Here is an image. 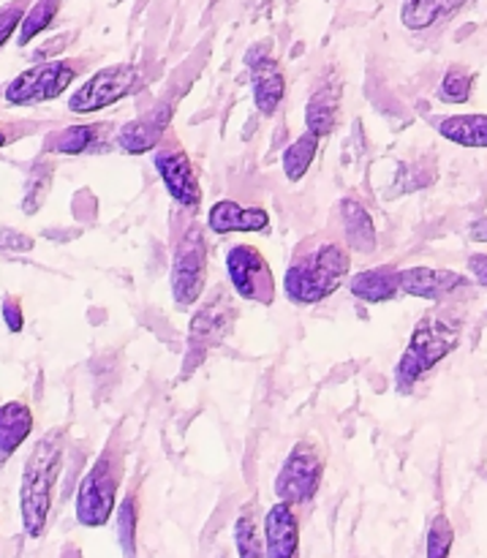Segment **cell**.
Returning a JSON list of instances; mask_svg holds the SVG:
<instances>
[{
	"instance_id": "obj_36",
	"label": "cell",
	"mask_w": 487,
	"mask_h": 558,
	"mask_svg": "<svg viewBox=\"0 0 487 558\" xmlns=\"http://www.w3.org/2000/svg\"><path fill=\"white\" fill-rule=\"evenodd\" d=\"M5 142H9V136H5V131L0 129V147H5Z\"/></svg>"
},
{
	"instance_id": "obj_27",
	"label": "cell",
	"mask_w": 487,
	"mask_h": 558,
	"mask_svg": "<svg viewBox=\"0 0 487 558\" xmlns=\"http://www.w3.org/2000/svg\"><path fill=\"white\" fill-rule=\"evenodd\" d=\"M234 543H238V554L243 558L265 556V543H261L259 532H256V521L251 515H240L234 523Z\"/></svg>"
},
{
	"instance_id": "obj_22",
	"label": "cell",
	"mask_w": 487,
	"mask_h": 558,
	"mask_svg": "<svg viewBox=\"0 0 487 558\" xmlns=\"http://www.w3.org/2000/svg\"><path fill=\"white\" fill-rule=\"evenodd\" d=\"M319 140L321 136H316L314 131H305L294 145L287 147V153H283V172H287L289 180L297 183V180L305 178V172L314 163L316 150H319Z\"/></svg>"
},
{
	"instance_id": "obj_6",
	"label": "cell",
	"mask_w": 487,
	"mask_h": 558,
	"mask_svg": "<svg viewBox=\"0 0 487 558\" xmlns=\"http://www.w3.org/2000/svg\"><path fill=\"white\" fill-rule=\"evenodd\" d=\"M114 494H118V474L109 456H101L85 474L76 494V521L87 529H98L112 518Z\"/></svg>"
},
{
	"instance_id": "obj_23",
	"label": "cell",
	"mask_w": 487,
	"mask_h": 558,
	"mask_svg": "<svg viewBox=\"0 0 487 558\" xmlns=\"http://www.w3.org/2000/svg\"><path fill=\"white\" fill-rule=\"evenodd\" d=\"M96 136H98L96 125H69V129L47 136V150L60 153V156H80V153L90 150Z\"/></svg>"
},
{
	"instance_id": "obj_33",
	"label": "cell",
	"mask_w": 487,
	"mask_h": 558,
	"mask_svg": "<svg viewBox=\"0 0 487 558\" xmlns=\"http://www.w3.org/2000/svg\"><path fill=\"white\" fill-rule=\"evenodd\" d=\"M3 319H5V327H9L11 332H22V327H25V316H22L20 300L16 298L3 300Z\"/></svg>"
},
{
	"instance_id": "obj_5",
	"label": "cell",
	"mask_w": 487,
	"mask_h": 558,
	"mask_svg": "<svg viewBox=\"0 0 487 558\" xmlns=\"http://www.w3.org/2000/svg\"><path fill=\"white\" fill-rule=\"evenodd\" d=\"M139 82V71L131 63H114L107 69L96 71L85 85L76 87L74 96L69 98V109L74 114H93L98 109L112 107L114 101L129 96Z\"/></svg>"
},
{
	"instance_id": "obj_13",
	"label": "cell",
	"mask_w": 487,
	"mask_h": 558,
	"mask_svg": "<svg viewBox=\"0 0 487 558\" xmlns=\"http://www.w3.org/2000/svg\"><path fill=\"white\" fill-rule=\"evenodd\" d=\"M300 548V526L289 501H278L265 515V554L270 558H294Z\"/></svg>"
},
{
	"instance_id": "obj_16",
	"label": "cell",
	"mask_w": 487,
	"mask_h": 558,
	"mask_svg": "<svg viewBox=\"0 0 487 558\" xmlns=\"http://www.w3.org/2000/svg\"><path fill=\"white\" fill-rule=\"evenodd\" d=\"M248 65H251V82H254V101L256 109L261 114H276L278 104L283 101V93H287V80H283L281 69H278L276 60L256 58V52L251 49L248 54Z\"/></svg>"
},
{
	"instance_id": "obj_11",
	"label": "cell",
	"mask_w": 487,
	"mask_h": 558,
	"mask_svg": "<svg viewBox=\"0 0 487 558\" xmlns=\"http://www.w3.org/2000/svg\"><path fill=\"white\" fill-rule=\"evenodd\" d=\"M234 322V308L223 292H216L210 303L202 305L191 319V349L205 354L207 349L221 343L229 336Z\"/></svg>"
},
{
	"instance_id": "obj_24",
	"label": "cell",
	"mask_w": 487,
	"mask_h": 558,
	"mask_svg": "<svg viewBox=\"0 0 487 558\" xmlns=\"http://www.w3.org/2000/svg\"><path fill=\"white\" fill-rule=\"evenodd\" d=\"M336 114H338V101L330 90H319L305 107V123L308 131H314L316 136H327L336 129Z\"/></svg>"
},
{
	"instance_id": "obj_19",
	"label": "cell",
	"mask_w": 487,
	"mask_h": 558,
	"mask_svg": "<svg viewBox=\"0 0 487 558\" xmlns=\"http://www.w3.org/2000/svg\"><path fill=\"white\" fill-rule=\"evenodd\" d=\"M398 289H401V283H398V270H392V267L363 270L352 281V294L365 300V303H385V300H392L398 294Z\"/></svg>"
},
{
	"instance_id": "obj_7",
	"label": "cell",
	"mask_w": 487,
	"mask_h": 558,
	"mask_svg": "<svg viewBox=\"0 0 487 558\" xmlns=\"http://www.w3.org/2000/svg\"><path fill=\"white\" fill-rule=\"evenodd\" d=\"M205 270H207V254L205 240L196 229H191L183 240L178 243L172 259V298L180 308H188L202 298L205 289Z\"/></svg>"
},
{
	"instance_id": "obj_4",
	"label": "cell",
	"mask_w": 487,
	"mask_h": 558,
	"mask_svg": "<svg viewBox=\"0 0 487 558\" xmlns=\"http://www.w3.org/2000/svg\"><path fill=\"white\" fill-rule=\"evenodd\" d=\"M74 80L76 69L69 60H47V63H36L33 69L16 74L14 80L5 85L3 98L11 107H33V104H44L58 98Z\"/></svg>"
},
{
	"instance_id": "obj_2",
	"label": "cell",
	"mask_w": 487,
	"mask_h": 558,
	"mask_svg": "<svg viewBox=\"0 0 487 558\" xmlns=\"http://www.w3.org/2000/svg\"><path fill=\"white\" fill-rule=\"evenodd\" d=\"M349 267H352V256L346 254L343 245H319L314 254L300 256L287 270V276H283L287 298L300 305L321 303V300L341 289L343 278L349 276Z\"/></svg>"
},
{
	"instance_id": "obj_25",
	"label": "cell",
	"mask_w": 487,
	"mask_h": 558,
	"mask_svg": "<svg viewBox=\"0 0 487 558\" xmlns=\"http://www.w3.org/2000/svg\"><path fill=\"white\" fill-rule=\"evenodd\" d=\"M58 11L60 0H36V3L25 11V16H22L20 22V38H16L20 47H25V44H31L38 33L47 31L54 22V16H58Z\"/></svg>"
},
{
	"instance_id": "obj_34",
	"label": "cell",
	"mask_w": 487,
	"mask_h": 558,
	"mask_svg": "<svg viewBox=\"0 0 487 558\" xmlns=\"http://www.w3.org/2000/svg\"><path fill=\"white\" fill-rule=\"evenodd\" d=\"M468 272H472L474 278H477V283H483L487 287V256L485 254H477L468 259Z\"/></svg>"
},
{
	"instance_id": "obj_21",
	"label": "cell",
	"mask_w": 487,
	"mask_h": 558,
	"mask_svg": "<svg viewBox=\"0 0 487 558\" xmlns=\"http://www.w3.org/2000/svg\"><path fill=\"white\" fill-rule=\"evenodd\" d=\"M445 140L463 147H487V114H458L436 123Z\"/></svg>"
},
{
	"instance_id": "obj_29",
	"label": "cell",
	"mask_w": 487,
	"mask_h": 558,
	"mask_svg": "<svg viewBox=\"0 0 487 558\" xmlns=\"http://www.w3.org/2000/svg\"><path fill=\"white\" fill-rule=\"evenodd\" d=\"M452 548V526L445 515L436 518L434 526L428 532V556L430 558H445Z\"/></svg>"
},
{
	"instance_id": "obj_30",
	"label": "cell",
	"mask_w": 487,
	"mask_h": 558,
	"mask_svg": "<svg viewBox=\"0 0 487 558\" xmlns=\"http://www.w3.org/2000/svg\"><path fill=\"white\" fill-rule=\"evenodd\" d=\"M49 180H52V169H47V172H36L31 178V183H27V194H25V202H22V207H25L27 216H33V213L41 207L44 196H47V189H49Z\"/></svg>"
},
{
	"instance_id": "obj_17",
	"label": "cell",
	"mask_w": 487,
	"mask_h": 558,
	"mask_svg": "<svg viewBox=\"0 0 487 558\" xmlns=\"http://www.w3.org/2000/svg\"><path fill=\"white\" fill-rule=\"evenodd\" d=\"M33 430V412L25 401H9L0 407V458H9L25 445Z\"/></svg>"
},
{
	"instance_id": "obj_12",
	"label": "cell",
	"mask_w": 487,
	"mask_h": 558,
	"mask_svg": "<svg viewBox=\"0 0 487 558\" xmlns=\"http://www.w3.org/2000/svg\"><path fill=\"white\" fill-rule=\"evenodd\" d=\"M172 123V104H161V107L150 109L142 114L134 123H125L118 134L120 150L131 153V156H142V153L153 150L161 142L163 131Z\"/></svg>"
},
{
	"instance_id": "obj_28",
	"label": "cell",
	"mask_w": 487,
	"mask_h": 558,
	"mask_svg": "<svg viewBox=\"0 0 487 558\" xmlns=\"http://www.w3.org/2000/svg\"><path fill=\"white\" fill-rule=\"evenodd\" d=\"M439 93L441 98L450 104L468 101V96H472V74H468L466 69H461V65H452L445 74V80H441Z\"/></svg>"
},
{
	"instance_id": "obj_3",
	"label": "cell",
	"mask_w": 487,
	"mask_h": 558,
	"mask_svg": "<svg viewBox=\"0 0 487 558\" xmlns=\"http://www.w3.org/2000/svg\"><path fill=\"white\" fill-rule=\"evenodd\" d=\"M461 341V322H452L441 314H428L412 332L406 352L398 363L395 379L401 390H409L417 379H423L436 363L447 357Z\"/></svg>"
},
{
	"instance_id": "obj_9",
	"label": "cell",
	"mask_w": 487,
	"mask_h": 558,
	"mask_svg": "<svg viewBox=\"0 0 487 558\" xmlns=\"http://www.w3.org/2000/svg\"><path fill=\"white\" fill-rule=\"evenodd\" d=\"M227 272L240 298L272 303L276 289H272L270 265L254 245H234L227 254Z\"/></svg>"
},
{
	"instance_id": "obj_32",
	"label": "cell",
	"mask_w": 487,
	"mask_h": 558,
	"mask_svg": "<svg viewBox=\"0 0 487 558\" xmlns=\"http://www.w3.org/2000/svg\"><path fill=\"white\" fill-rule=\"evenodd\" d=\"M33 248V238L16 232V229L0 227V251H11V254H25Z\"/></svg>"
},
{
	"instance_id": "obj_31",
	"label": "cell",
	"mask_w": 487,
	"mask_h": 558,
	"mask_svg": "<svg viewBox=\"0 0 487 558\" xmlns=\"http://www.w3.org/2000/svg\"><path fill=\"white\" fill-rule=\"evenodd\" d=\"M22 16H25V5L22 3H11L5 9H0V47L14 36V31L20 27Z\"/></svg>"
},
{
	"instance_id": "obj_14",
	"label": "cell",
	"mask_w": 487,
	"mask_h": 558,
	"mask_svg": "<svg viewBox=\"0 0 487 558\" xmlns=\"http://www.w3.org/2000/svg\"><path fill=\"white\" fill-rule=\"evenodd\" d=\"M398 283L409 298L441 300L455 289L466 287V278L450 270H434V267H409V270L398 272Z\"/></svg>"
},
{
	"instance_id": "obj_18",
	"label": "cell",
	"mask_w": 487,
	"mask_h": 558,
	"mask_svg": "<svg viewBox=\"0 0 487 558\" xmlns=\"http://www.w3.org/2000/svg\"><path fill=\"white\" fill-rule=\"evenodd\" d=\"M341 218H343V232H346L349 245L360 254H370L376 248V227L374 218L368 216L360 202L343 199L341 202Z\"/></svg>"
},
{
	"instance_id": "obj_10",
	"label": "cell",
	"mask_w": 487,
	"mask_h": 558,
	"mask_svg": "<svg viewBox=\"0 0 487 558\" xmlns=\"http://www.w3.org/2000/svg\"><path fill=\"white\" fill-rule=\"evenodd\" d=\"M156 172L161 174L163 185H167L169 196L180 202L188 210H196L202 202L199 178H196L194 167H191L188 156L183 150H158L156 156Z\"/></svg>"
},
{
	"instance_id": "obj_35",
	"label": "cell",
	"mask_w": 487,
	"mask_h": 558,
	"mask_svg": "<svg viewBox=\"0 0 487 558\" xmlns=\"http://www.w3.org/2000/svg\"><path fill=\"white\" fill-rule=\"evenodd\" d=\"M468 238H472L474 243H487V218H477V221L468 227Z\"/></svg>"
},
{
	"instance_id": "obj_26",
	"label": "cell",
	"mask_w": 487,
	"mask_h": 558,
	"mask_svg": "<svg viewBox=\"0 0 487 558\" xmlns=\"http://www.w3.org/2000/svg\"><path fill=\"white\" fill-rule=\"evenodd\" d=\"M114 526H118V543L123 548L125 556L136 554V499L134 496H125L118 507V515H114Z\"/></svg>"
},
{
	"instance_id": "obj_8",
	"label": "cell",
	"mask_w": 487,
	"mask_h": 558,
	"mask_svg": "<svg viewBox=\"0 0 487 558\" xmlns=\"http://www.w3.org/2000/svg\"><path fill=\"white\" fill-rule=\"evenodd\" d=\"M321 483V458L314 447L297 445L292 456L283 461L281 472L276 477V496L289 505H305L314 499Z\"/></svg>"
},
{
	"instance_id": "obj_20",
	"label": "cell",
	"mask_w": 487,
	"mask_h": 558,
	"mask_svg": "<svg viewBox=\"0 0 487 558\" xmlns=\"http://www.w3.org/2000/svg\"><path fill=\"white\" fill-rule=\"evenodd\" d=\"M466 0H403L401 22L409 31H428L439 20L458 11Z\"/></svg>"
},
{
	"instance_id": "obj_15",
	"label": "cell",
	"mask_w": 487,
	"mask_h": 558,
	"mask_svg": "<svg viewBox=\"0 0 487 558\" xmlns=\"http://www.w3.org/2000/svg\"><path fill=\"white\" fill-rule=\"evenodd\" d=\"M207 227L218 234L229 232H265L270 227V216L265 207H243L232 199L216 202L207 213Z\"/></svg>"
},
{
	"instance_id": "obj_1",
	"label": "cell",
	"mask_w": 487,
	"mask_h": 558,
	"mask_svg": "<svg viewBox=\"0 0 487 558\" xmlns=\"http://www.w3.org/2000/svg\"><path fill=\"white\" fill-rule=\"evenodd\" d=\"M63 463V434H47L25 461L20 485V515L27 537L38 539L47 529L49 510H52L54 483L60 477Z\"/></svg>"
}]
</instances>
